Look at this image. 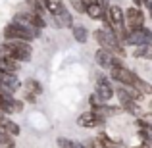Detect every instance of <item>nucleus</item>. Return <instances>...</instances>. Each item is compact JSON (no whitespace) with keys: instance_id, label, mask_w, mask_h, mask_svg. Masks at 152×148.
I'll return each mask as SVG.
<instances>
[{"instance_id":"1","label":"nucleus","mask_w":152,"mask_h":148,"mask_svg":"<svg viewBox=\"0 0 152 148\" xmlns=\"http://www.w3.org/2000/svg\"><path fill=\"white\" fill-rule=\"evenodd\" d=\"M41 35H42V31L37 29V27H33V25L10 21L8 25H4V29H2V41H25V42H33L35 39H41Z\"/></svg>"},{"instance_id":"2","label":"nucleus","mask_w":152,"mask_h":148,"mask_svg":"<svg viewBox=\"0 0 152 148\" xmlns=\"http://www.w3.org/2000/svg\"><path fill=\"white\" fill-rule=\"evenodd\" d=\"M0 56L12 58L19 63L31 62L33 56V44L25 41H2L0 42Z\"/></svg>"},{"instance_id":"3","label":"nucleus","mask_w":152,"mask_h":148,"mask_svg":"<svg viewBox=\"0 0 152 148\" xmlns=\"http://www.w3.org/2000/svg\"><path fill=\"white\" fill-rule=\"evenodd\" d=\"M93 37H94V41H96L98 48H106V50L114 52L115 56H119V58H125V56H127L125 44L118 39V35H115L114 29H106V27L94 29Z\"/></svg>"},{"instance_id":"4","label":"nucleus","mask_w":152,"mask_h":148,"mask_svg":"<svg viewBox=\"0 0 152 148\" xmlns=\"http://www.w3.org/2000/svg\"><path fill=\"white\" fill-rule=\"evenodd\" d=\"M94 93H96L98 98H100L102 102H106V104L115 96V87H114V81L110 79V75H104V73L96 75V87H94Z\"/></svg>"},{"instance_id":"5","label":"nucleus","mask_w":152,"mask_h":148,"mask_svg":"<svg viewBox=\"0 0 152 148\" xmlns=\"http://www.w3.org/2000/svg\"><path fill=\"white\" fill-rule=\"evenodd\" d=\"M152 42V29L148 27H141V29H129V35H127V41H125V46H142V44H148Z\"/></svg>"},{"instance_id":"6","label":"nucleus","mask_w":152,"mask_h":148,"mask_svg":"<svg viewBox=\"0 0 152 148\" xmlns=\"http://www.w3.org/2000/svg\"><path fill=\"white\" fill-rule=\"evenodd\" d=\"M146 23V15L142 12V8L129 6L125 8V27L127 29H141Z\"/></svg>"},{"instance_id":"7","label":"nucleus","mask_w":152,"mask_h":148,"mask_svg":"<svg viewBox=\"0 0 152 148\" xmlns=\"http://www.w3.org/2000/svg\"><path fill=\"white\" fill-rule=\"evenodd\" d=\"M77 125L79 127H85V129H98V127L106 125V119L89 110V112H83V114L77 117Z\"/></svg>"},{"instance_id":"8","label":"nucleus","mask_w":152,"mask_h":148,"mask_svg":"<svg viewBox=\"0 0 152 148\" xmlns=\"http://www.w3.org/2000/svg\"><path fill=\"white\" fill-rule=\"evenodd\" d=\"M50 25L56 27V29H71L75 25L73 23V15H71L69 8L64 6V10L56 15H50Z\"/></svg>"},{"instance_id":"9","label":"nucleus","mask_w":152,"mask_h":148,"mask_svg":"<svg viewBox=\"0 0 152 148\" xmlns=\"http://www.w3.org/2000/svg\"><path fill=\"white\" fill-rule=\"evenodd\" d=\"M106 14H108V17H110L112 25H114L115 33H118L119 29H123V27H125V10H123L121 6L112 4V6L106 10Z\"/></svg>"},{"instance_id":"10","label":"nucleus","mask_w":152,"mask_h":148,"mask_svg":"<svg viewBox=\"0 0 152 148\" xmlns=\"http://www.w3.org/2000/svg\"><path fill=\"white\" fill-rule=\"evenodd\" d=\"M115 58H119V56H115L114 52H110L106 48H96L94 50V60H96V63L102 67V69H106V71H110V67L114 66Z\"/></svg>"},{"instance_id":"11","label":"nucleus","mask_w":152,"mask_h":148,"mask_svg":"<svg viewBox=\"0 0 152 148\" xmlns=\"http://www.w3.org/2000/svg\"><path fill=\"white\" fill-rule=\"evenodd\" d=\"M0 127H2L8 135H12V137H19V133H21V127L18 125V121H14V119L8 117V115H4V117L0 119Z\"/></svg>"},{"instance_id":"12","label":"nucleus","mask_w":152,"mask_h":148,"mask_svg":"<svg viewBox=\"0 0 152 148\" xmlns=\"http://www.w3.org/2000/svg\"><path fill=\"white\" fill-rule=\"evenodd\" d=\"M21 69V63L15 62L12 58H6V56H0V71H6V73H19Z\"/></svg>"},{"instance_id":"13","label":"nucleus","mask_w":152,"mask_h":148,"mask_svg":"<svg viewBox=\"0 0 152 148\" xmlns=\"http://www.w3.org/2000/svg\"><path fill=\"white\" fill-rule=\"evenodd\" d=\"M23 90H27V93L35 94V96H41L45 89H42V83L39 81V79L29 77V79H25V81H23Z\"/></svg>"},{"instance_id":"14","label":"nucleus","mask_w":152,"mask_h":148,"mask_svg":"<svg viewBox=\"0 0 152 148\" xmlns=\"http://www.w3.org/2000/svg\"><path fill=\"white\" fill-rule=\"evenodd\" d=\"M71 35H73V41L79 44H85L89 41V29L85 25H73L71 27Z\"/></svg>"},{"instance_id":"15","label":"nucleus","mask_w":152,"mask_h":148,"mask_svg":"<svg viewBox=\"0 0 152 148\" xmlns=\"http://www.w3.org/2000/svg\"><path fill=\"white\" fill-rule=\"evenodd\" d=\"M87 15H89L93 21H98V19L102 21V17L106 15V10H104L98 2H94V4H89V6H87Z\"/></svg>"},{"instance_id":"16","label":"nucleus","mask_w":152,"mask_h":148,"mask_svg":"<svg viewBox=\"0 0 152 148\" xmlns=\"http://www.w3.org/2000/svg\"><path fill=\"white\" fill-rule=\"evenodd\" d=\"M94 139H96V142L102 148H119V142L115 141V139H112L108 133H98Z\"/></svg>"},{"instance_id":"17","label":"nucleus","mask_w":152,"mask_h":148,"mask_svg":"<svg viewBox=\"0 0 152 148\" xmlns=\"http://www.w3.org/2000/svg\"><path fill=\"white\" fill-rule=\"evenodd\" d=\"M133 58L152 60V42H148V44H142V46H137V48L133 50Z\"/></svg>"},{"instance_id":"18","label":"nucleus","mask_w":152,"mask_h":148,"mask_svg":"<svg viewBox=\"0 0 152 148\" xmlns=\"http://www.w3.org/2000/svg\"><path fill=\"white\" fill-rule=\"evenodd\" d=\"M87 6H89V4H87L85 0H69V8H73V12L79 14V15H83V14L87 15Z\"/></svg>"},{"instance_id":"19","label":"nucleus","mask_w":152,"mask_h":148,"mask_svg":"<svg viewBox=\"0 0 152 148\" xmlns=\"http://www.w3.org/2000/svg\"><path fill=\"white\" fill-rule=\"evenodd\" d=\"M64 6H66V4H64L62 0H50V2H48V15L60 14V12L64 10Z\"/></svg>"},{"instance_id":"20","label":"nucleus","mask_w":152,"mask_h":148,"mask_svg":"<svg viewBox=\"0 0 152 148\" xmlns=\"http://www.w3.org/2000/svg\"><path fill=\"white\" fill-rule=\"evenodd\" d=\"M102 104H106V102H102V100L98 98L96 93H91V94H89V106H91V110H94V108L102 106Z\"/></svg>"},{"instance_id":"21","label":"nucleus","mask_w":152,"mask_h":148,"mask_svg":"<svg viewBox=\"0 0 152 148\" xmlns=\"http://www.w3.org/2000/svg\"><path fill=\"white\" fill-rule=\"evenodd\" d=\"M73 142L75 141H71V139H67V137H58V139H56L58 148H73Z\"/></svg>"},{"instance_id":"22","label":"nucleus","mask_w":152,"mask_h":148,"mask_svg":"<svg viewBox=\"0 0 152 148\" xmlns=\"http://www.w3.org/2000/svg\"><path fill=\"white\" fill-rule=\"evenodd\" d=\"M39 96H35V94H31V93H27V90H25V93H23V102H29V104H37L39 102V100H37Z\"/></svg>"},{"instance_id":"23","label":"nucleus","mask_w":152,"mask_h":148,"mask_svg":"<svg viewBox=\"0 0 152 148\" xmlns=\"http://www.w3.org/2000/svg\"><path fill=\"white\" fill-rule=\"evenodd\" d=\"M85 144H87V148H102V146L96 142V139H89V141H87Z\"/></svg>"},{"instance_id":"24","label":"nucleus","mask_w":152,"mask_h":148,"mask_svg":"<svg viewBox=\"0 0 152 148\" xmlns=\"http://www.w3.org/2000/svg\"><path fill=\"white\" fill-rule=\"evenodd\" d=\"M145 8H146V12H148V15H150V19H152V0H146V4H145Z\"/></svg>"},{"instance_id":"25","label":"nucleus","mask_w":152,"mask_h":148,"mask_svg":"<svg viewBox=\"0 0 152 148\" xmlns=\"http://www.w3.org/2000/svg\"><path fill=\"white\" fill-rule=\"evenodd\" d=\"M131 2H133V6H137V8L145 6V0H131Z\"/></svg>"},{"instance_id":"26","label":"nucleus","mask_w":152,"mask_h":148,"mask_svg":"<svg viewBox=\"0 0 152 148\" xmlns=\"http://www.w3.org/2000/svg\"><path fill=\"white\" fill-rule=\"evenodd\" d=\"M73 148H87V144H85V142H79V141H75V142H73Z\"/></svg>"},{"instance_id":"27","label":"nucleus","mask_w":152,"mask_h":148,"mask_svg":"<svg viewBox=\"0 0 152 148\" xmlns=\"http://www.w3.org/2000/svg\"><path fill=\"white\" fill-rule=\"evenodd\" d=\"M131 148H141V144H139V146H131Z\"/></svg>"},{"instance_id":"28","label":"nucleus","mask_w":152,"mask_h":148,"mask_svg":"<svg viewBox=\"0 0 152 148\" xmlns=\"http://www.w3.org/2000/svg\"><path fill=\"white\" fill-rule=\"evenodd\" d=\"M2 117H4V115H2V114H0V119H2Z\"/></svg>"},{"instance_id":"29","label":"nucleus","mask_w":152,"mask_h":148,"mask_svg":"<svg viewBox=\"0 0 152 148\" xmlns=\"http://www.w3.org/2000/svg\"><path fill=\"white\" fill-rule=\"evenodd\" d=\"M145 4H146V0H145Z\"/></svg>"}]
</instances>
